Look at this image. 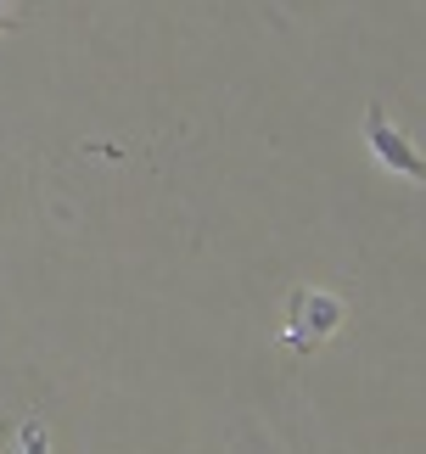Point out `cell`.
<instances>
[{"mask_svg":"<svg viewBox=\"0 0 426 454\" xmlns=\"http://www.w3.org/2000/svg\"><path fill=\"white\" fill-rule=\"evenodd\" d=\"M292 320H287V342L297 348V354H314L320 342L331 337L336 325H343V298H331V292H292Z\"/></svg>","mask_w":426,"mask_h":454,"instance_id":"cell-1","label":"cell"},{"mask_svg":"<svg viewBox=\"0 0 426 454\" xmlns=\"http://www.w3.org/2000/svg\"><path fill=\"white\" fill-rule=\"evenodd\" d=\"M365 135H370V152L382 157V168H393L398 180H421V174H426L421 152L393 129V118H387L382 107H370V113H365Z\"/></svg>","mask_w":426,"mask_h":454,"instance_id":"cell-2","label":"cell"},{"mask_svg":"<svg viewBox=\"0 0 426 454\" xmlns=\"http://www.w3.org/2000/svg\"><path fill=\"white\" fill-rule=\"evenodd\" d=\"M17 454H51L45 421H23V427H17Z\"/></svg>","mask_w":426,"mask_h":454,"instance_id":"cell-3","label":"cell"},{"mask_svg":"<svg viewBox=\"0 0 426 454\" xmlns=\"http://www.w3.org/2000/svg\"><path fill=\"white\" fill-rule=\"evenodd\" d=\"M12 23H17V17H12V6H6V0H0V34H6Z\"/></svg>","mask_w":426,"mask_h":454,"instance_id":"cell-4","label":"cell"}]
</instances>
